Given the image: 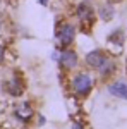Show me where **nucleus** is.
<instances>
[{"mask_svg":"<svg viewBox=\"0 0 127 129\" xmlns=\"http://www.w3.org/2000/svg\"><path fill=\"white\" fill-rule=\"evenodd\" d=\"M69 84H70V89H72V93H74L76 96L84 98V96H88L89 93H91L95 83H93V78L89 76L88 72L81 71V72H76V74L70 76Z\"/></svg>","mask_w":127,"mask_h":129,"instance_id":"nucleus-1","label":"nucleus"},{"mask_svg":"<svg viewBox=\"0 0 127 129\" xmlns=\"http://www.w3.org/2000/svg\"><path fill=\"white\" fill-rule=\"evenodd\" d=\"M76 33H77V29L70 21H60L57 24V28H55V38H57L60 47L67 48V47H70L74 43Z\"/></svg>","mask_w":127,"mask_h":129,"instance_id":"nucleus-2","label":"nucleus"},{"mask_svg":"<svg viewBox=\"0 0 127 129\" xmlns=\"http://www.w3.org/2000/svg\"><path fill=\"white\" fill-rule=\"evenodd\" d=\"M59 64H60V69L65 71V72H70L77 67L79 64V57H77V52L72 48H64L59 55Z\"/></svg>","mask_w":127,"mask_h":129,"instance_id":"nucleus-3","label":"nucleus"},{"mask_svg":"<svg viewBox=\"0 0 127 129\" xmlns=\"http://www.w3.org/2000/svg\"><path fill=\"white\" fill-rule=\"evenodd\" d=\"M95 16H96V12H95L93 5L89 2L77 4V7H76V17H77V21L82 26H91L93 21H95Z\"/></svg>","mask_w":127,"mask_h":129,"instance_id":"nucleus-4","label":"nucleus"},{"mask_svg":"<svg viewBox=\"0 0 127 129\" xmlns=\"http://www.w3.org/2000/svg\"><path fill=\"white\" fill-rule=\"evenodd\" d=\"M4 89H5V93L10 95V96H21V95L24 93L26 86H24V81L21 79L19 76H16V74H14L12 78H9V79L5 81Z\"/></svg>","mask_w":127,"mask_h":129,"instance_id":"nucleus-5","label":"nucleus"},{"mask_svg":"<svg viewBox=\"0 0 127 129\" xmlns=\"http://www.w3.org/2000/svg\"><path fill=\"white\" fill-rule=\"evenodd\" d=\"M14 115H16V119L21 120V122H29V120L34 117V110H33L29 102H24V103H19V105L14 109Z\"/></svg>","mask_w":127,"mask_h":129,"instance_id":"nucleus-6","label":"nucleus"},{"mask_svg":"<svg viewBox=\"0 0 127 129\" xmlns=\"http://www.w3.org/2000/svg\"><path fill=\"white\" fill-rule=\"evenodd\" d=\"M105 59H107V55L103 53V50H91V52L86 53L84 62H86V66H88L89 69H98L103 64Z\"/></svg>","mask_w":127,"mask_h":129,"instance_id":"nucleus-7","label":"nucleus"},{"mask_svg":"<svg viewBox=\"0 0 127 129\" xmlns=\"http://www.w3.org/2000/svg\"><path fill=\"white\" fill-rule=\"evenodd\" d=\"M108 93L117 96V98L127 100V84L124 81H115V83L108 84Z\"/></svg>","mask_w":127,"mask_h":129,"instance_id":"nucleus-8","label":"nucleus"},{"mask_svg":"<svg viewBox=\"0 0 127 129\" xmlns=\"http://www.w3.org/2000/svg\"><path fill=\"white\" fill-rule=\"evenodd\" d=\"M98 16H100L101 21H112L113 16H115V7H113L112 4H103V5H100V9H98Z\"/></svg>","mask_w":127,"mask_h":129,"instance_id":"nucleus-9","label":"nucleus"},{"mask_svg":"<svg viewBox=\"0 0 127 129\" xmlns=\"http://www.w3.org/2000/svg\"><path fill=\"white\" fill-rule=\"evenodd\" d=\"M96 71L100 72V76H101V78H108L110 74H113V72H115V62L107 57V59L103 60V64H101Z\"/></svg>","mask_w":127,"mask_h":129,"instance_id":"nucleus-10","label":"nucleus"},{"mask_svg":"<svg viewBox=\"0 0 127 129\" xmlns=\"http://www.w3.org/2000/svg\"><path fill=\"white\" fill-rule=\"evenodd\" d=\"M5 53H7V52H5V47H4V45L0 43V64H2V62L5 60Z\"/></svg>","mask_w":127,"mask_h":129,"instance_id":"nucleus-11","label":"nucleus"},{"mask_svg":"<svg viewBox=\"0 0 127 129\" xmlns=\"http://www.w3.org/2000/svg\"><path fill=\"white\" fill-rule=\"evenodd\" d=\"M70 129H84V126H82L81 122H74V124H72V127H70Z\"/></svg>","mask_w":127,"mask_h":129,"instance_id":"nucleus-12","label":"nucleus"},{"mask_svg":"<svg viewBox=\"0 0 127 129\" xmlns=\"http://www.w3.org/2000/svg\"><path fill=\"white\" fill-rule=\"evenodd\" d=\"M38 4H39V5H47V4H48V0H38Z\"/></svg>","mask_w":127,"mask_h":129,"instance_id":"nucleus-13","label":"nucleus"},{"mask_svg":"<svg viewBox=\"0 0 127 129\" xmlns=\"http://www.w3.org/2000/svg\"><path fill=\"white\" fill-rule=\"evenodd\" d=\"M2 29H4V21L0 19V31H2Z\"/></svg>","mask_w":127,"mask_h":129,"instance_id":"nucleus-14","label":"nucleus"},{"mask_svg":"<svg viewBox=\"0 0 127 129\" xmlns=\"http://www.w3.org/2000/svg\"><path fill=\"white\" fill-rule=\"evenodd\" d=\"M2 4H4V0H0V5H2Z\"/></svg>","mask_w":127,"mask_h":129,"instance_id":"nucleus-15","label":"nucleus"},{"mask_svg":"<svg viewBox=\"0 0 127 129\" xmlns=\"http://www.w3.org/2000/svg\"><path fill=\"white\" fill-rule=\"evenodd\" d=\"M0 129H2V126H0Z\"/></svg>","mask_w":127,"mask_h":129,"instance_id":"nucleus-16","label":"nucleus"}]
</instances>
